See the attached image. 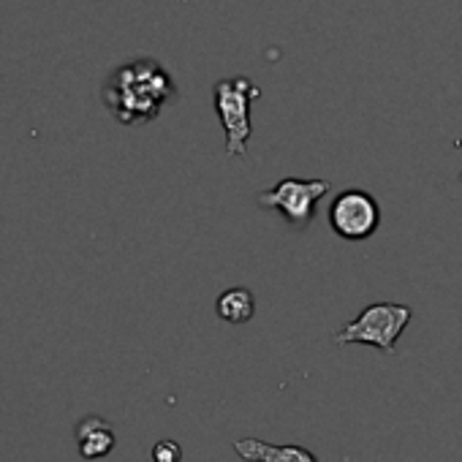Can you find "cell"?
Masks as SVG:
<instances>
[{
	"instance_id": "obj_1",
	"label": "cell",
	"mask_w": 462,
	"mask_h": 462,
	"mask_svg": "<svg viewBox=\"0 0 462 462\" xmlns=\"http://www.w3.org/2000/svg\"><path fill=\"white\" fill-rule=\"evenodd\" d=\"M177 98V85L169 71L152 58H136L112 71L104 101L123 125H142L155 120L163 106Z\"/></svg>"
},
{
	"instance_id": "obj_2",
	"label": "cell",
	"mask_w": 462,
	"mask_h": 462,
	"mask_svg": "<svg viewBox=\"0 0 462 462\" xmlns=\"http://www.w3.org/2000/svg\"><path fill=\"white\" fill-rule=\"evenodd\" d=\"M215 112L226 134V155L240 158L248 152V142L254 134L251 125V104L262 96L259 85L248 77H228L212 88Z\"/></svg>"
},
{
	"instance_id": "obj_3",
	"label": "cell",
	"mask_w": 462,
	"mask_h": 462,
	"mask_svg": "<svg viewBox=\"0 0 462 462\" xmlns=\"http://www.w3.org/2000/svg\"><path fill=\"white\" fill-rule=\"evenodd\" d=\"M411 319H413V310L408 305L373 302L335 335V343L340 346L362 343V346H375L383 354H394L397 340L411 324Z\"/></svg>"
},
{
	"instance_id": "obj_4",
	"label": "cell",
	"mask_w": 462,
	"mask_h": 462,
	"mask_svg": "<svg viewBox=\"0 0 462 462\" xmlns=\"http://www.w3.org/2000/svg\"><path fill=\"white\" fill-rule=\"evenodd\" d=\"M329 226L340 240L362 243L378 231L381 207L367 190H359V188L343 190L329 207Z\"/></svg>"
},
{
	"instance_id": "obj_5",
	"label": "cell",
	"mask_w": 462,
	"mask_h": 462,
	"mask_svg": "<svg viewBox=\"0 0 462 462\" xmlns=\"http://www.w3.org/2000/svg\"><path fill=\"white\" fill-rule=\"evenodd\" d=\"M329 193V182L327 180H297V177H286L281 180L275 188L262 190L259 193V204L267 209H278L283 212V217L294 226H308L316 215V204L319 199H324Z\"/></svg>"
},
{
	"instance_id": "obj_6",
	"label": "cell",
	"mask_w": 462,
	"mask_h": 462,
	"mask_svg": "<svg viewBox=\"0 0 462 462\" xmlns=\"http://www.w3.org/2000/svg\"><path fill=\"white\" fill-rule=\"evenodd\" d=\"M231 446L245 462H319V457L305 446H275L262 438H237Z\"/></svg>"
},
{
	"instance_id": "obj_7",
	"label": "cell",
	"mask_w": 462,
	"mask_h": 462,
	"mask_svg": "<svg viewBox=\"0 0 462 462\" xmlns=\"http://www.w3.org/2000/svg\"><path fill=\"white\" fill-rule=\"evenodd\" d=\"M77 446L85 459H101L115 448V430L101 416H85L77 424Z\"/></svg>"
},
{
	"instance_id": "obj_8",
	"label": "cell",
	"mask_w": 462,
	"mask_h": 462,
	"mask_svg": "<svg viewBox=\"0 0 462 462\" xmlns=\"http://www.w3.org/2000/svg\"><path fill=\"white\" fill-rule=\"evenodd\" d=\"M215 313L226 324H248L256 313V300L248 289H228L217 297Z\"/></svg>"
},
{
	"instance_id": "obj_9",
	"label": "cell",
	"mask_w": 462,
	"mask_h": 462,
	"mask_svg": "<svg viewBox=\"0 0 462 462\" xmlns=\"http://www.w3.org/2000/svg\"><path fill=\"white\" fill-rule=\"evenodd\" d=\"M152 459L155 462H182V448L174 440H161L152 446Z\"/></svg>"
}]
</instances>
